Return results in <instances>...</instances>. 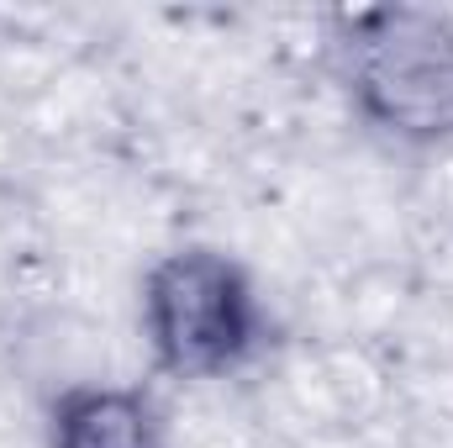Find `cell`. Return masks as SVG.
Listing matches in <instances>:
<instances>
[{"label": "cell", "mask_w": 453, "mask_h": 448, "mask_svg": "<svg viewBox=\"0 0 453 448\" xmlns=\"http://www.w3.org/2000/svg\"><path fill=\"white\" fill-rule=\"evenodd\" d=\"M327 69L374 137L417 153L453 148V5L385 0L338 11Z\"/></svg>", "instance_id": "6da1fadb"}, {"label": "cell", "mask_w": 453, "mask_h": 448, "mask_svg": "<svg viewBox=\"0 0 453 448\" xmlns=\"http://www.w3.org/2000/svg\"><path fill=\"white\" fill-rule=\"evenodd\" d=\"M137 322L153 369L180 385L242 375L274 333L253 269L217 243L158 253L137 290Z\"/></svg>", "instance_id": "7a4b0ae2"}, {"label": "cell", "mask_w": 453, "mask_h": 448, "mask_svg": "<svg viewBox=\"0 0 453 448\" xmlns=\"http://www.w3.org/2000/svg\"><path fill=\"white\" fill-rule=\"evenodd\" d=\"M48 448H169V422L153 390L85 380L53 396Z\"/></svg>", "instance_id": "3957f363"}]
</instances>
